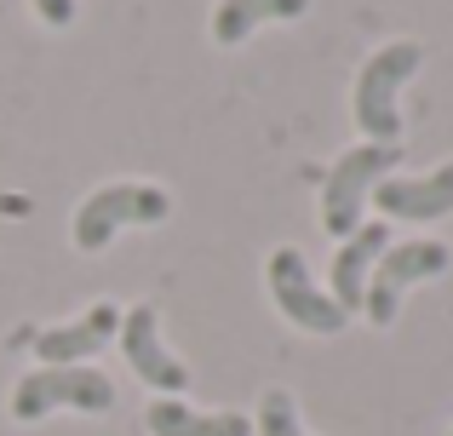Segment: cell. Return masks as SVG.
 <instances>
[{
	"label": "cell",
	"mask_w": 453,
	"mask_h": 436,
	"mask_svg": "<svg viewBox=\"0 0 453 436\" xmlns=\"http://www.w3.org/2000/svg\"><path fill=\"white\" fill-rule=\"evenodd\" d=\"M425 64V46L419 41H390L379 46L373 57L362 64V75H356V126H362L373 144H396L402 138V110H396V92L408 87V75Z\"/></svg>",
	"instance_id": "cell-1"
},
{
	"label": "cell",
	"mask_w": 453,
	"mask_h": 436,
	"mask_svg": "<svg viewBox=\"0 0 453 436\" xmlns=\"http://www.w3.org/2000/svg\"><path fill=\"white\" fill-rule=\"evenodd\" d=\"M402 167V144H356L344 149L327 167V184H321V224L327 235H356L362 230V202L373 195L379 179Z\"/></svg>",
	"instance_id": "cell-2"
},
{
	"label": "cell",
	"mask_w": 453,
	"mask_h": 436,
	"mask_svg": "<svg viewBox=\"0 0 453 436\" xmlns=\"http://www.w3.org/2000/svg\"><path fill=\"white\" fill-rule=\"evenodd\" d=\"M58 408H75V414H110L115 408V385L110 373L98 368H35L18 379V391H12V419H23V425H35V419L58 414Z\"/></svg>",
	"instance_id": "cell-3"
},
{
	"label": "cell",
	"mask_w": 453,
	"mask_h": 436,
	"mask_svg": "<svg viewBox=\"0 0 453 436\" xmlns=\"http://www.w3.org/2000/svg\"><path fill=\"white\" fill-rule=\"evenodd\" d=\"M166 213H173V195L161 184H104V190H92L81 202L69 235H75L81 253H98L121 224H161Z\"/></svg>",
	"instance_id": "cell-4"
},
{
	"label": "cell",
	"mask_w": 453,
	"mask_h": 436,
	"mask_svg": "<svg viewBox=\"0 0 453 436\" xmlns=\"http://www.w3.org/2000/svg\"><path fill=\"white\" fill-rule=\"evenodd\" d=\"M448 264H453V253H448L442 241H390L385 253H379L373 276H367V293H362L367 322H373V327H390V322H396L402 293H408L413 281L442 276Z\"/></svg>",
	"instance_id": "cell-5"
},
{
	"label": "cell",
	"mask_w": 453,
	"mask_h": 436,
	"mask_svg": "<svg viewBox=\"0 0 453 436\" xmlns=\"http://www.w3.org/2000/svg\"><path fill=\"white\" fill-rule=\"evenodd\" d=\"M265 276H270V299H276V310L288 316L293 327H304V333H339V327L350 322V316L316 287L304 253H293V247H276V253H270Z\"/></svg>",
	"instance_id": "cell-6"
},
{
	"label": "cell",
	"mask_w": 453,
	"mask_h": 436,
	"mask_svg": "<svg viewBox=\"0 0 453 436\" xmlns=\"http://www.w3.org/2000/svg\"><path fill=\"white\" fill-rule=\"evenodd\" d=\"M121 350H127V362H133V373L138 379H150L161 396H184V385H189V368L166 350V339H161V316H155V304H133V310L121 316Z\"/></svg>",
	"instance_id": "cell-7"
},
{
	"label": "cell",
	"mask_w": 453,
	"mask_h": 436,
	"mask_svg": "<svg viewBox=\"0 0 453 436\" xmlns=\"http://www.w3.org/2000/svg\"><path fill=\"white\" fill-rule=\"evenodd\" d=\"M115 333H121V310H115V304H92L87 316H75V322H64V327H41V333H35V356H41V368H81V362L98 356Z\"/></svg>",
	"instance_id": "cell-8"
},
{
	"label": "cell",
	"mask_w": 453,
	"mask_h": 436,
	"mask_svg": "<svg viewBox=\"0 0 453 436\" xmlns=\"http://www.w3.org/2000/svg\"><path fill=\"white\" fill-rule=\"evenodd\" d=\"M367 202L385 218H408V224H436L453 213V161L425 179H379Z\"/></svg>",
	"instance_id": "cell-9"
},
{
	"label": "cell",
	"mask_w": 453,
	"mask_h": 436,
	"mask_svg": "<svg viewBox=\"0 0 453 436\" xmlns=\"http://www.w3.org/2000/svg\"><path fill=\"white\" fill-rule=\"evenodd\" d=\"M385 247H390V224H362L356 235H344L339 258H333V293H327L344 316L362 310L367 276H373V264H379V253H385Z\"/></svg>",
	"instance_id": "cell-10"
},
{
	"label": "cell",
	"mask_w": 453,
	"mask_h": 436,
	"mask_svg": "<svg viewBox=\"0 0 453 436\" xmlns=\"http://www.w3.org/2000/svg\"><path fill=\"white\" fill-rule=\"evenodd\" d=\"M144 419H150V436H253L247 414H201L184 396H155Z\"/></svg>",
	"instance_id": "cell-11"
},
{
	"label": "cell",
	"mask_w": 453,
	"mask_h": 436,
	"mask_svg": "<svg viewBox=\"0 0 453 436\" xmlns=\"http://www.w3.org/2000/svg\"><path fill=\"white\" fill-rule=\"evenodd\" d=\"M304 11H310V0H219L212 6V41L242 46L258 23H293Z\"/></svg>",
	"instance_id": "cell-12"
},
{
	"label": "cell",
	"mask_w": 453,
	"mask_h": 436,
	"mask_svg": "<svg viewBox=\"0 0 453 436\" xmlns=\"http://www.w3.org/2000/svg\"><path fill=\"white\" fill-rule=\"evenodd\" d=\"M258 436H310L304 419H299V408H293V396L276 391V385L258 396Z\"/></svg>",
	"instance_id": "cell-13"
},
{
	"label": "cell",
	"mask_w": 453,
	"mask_h": 436,
	"mask_svg": "<svg viewBox=\"0 0 453 436\" xmlns=\"http://www.w3.org/2000/svg\"><path fill=\"white\" fill-rule=\"evenodd\" d=\"M35 11H41V23H52V29H64V23L75 18V0H35Z\"/></svg>",
	"instance_id": "cell-14"
},
{
	"label": "cell",
	"mask_w": 453,
	"mask_h": 436,
	"mask_svg": "<svg viewBox=\"0 0 453 436\" xmlns=\"http://www.w3.org/2000/svg\"><path fill=\"white\" fill-rule=\"evenodd\" d=\"M448 436H453V431H448Z\"/></svg>",
	"instance_id": "cell-15"
}]
</instances>
